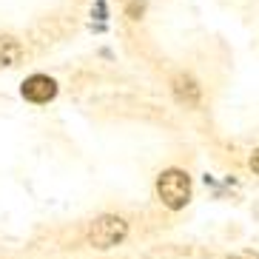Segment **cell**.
I'll list each match as a JSON object with an SVG mask.
<instances>
[{
	"mask_svg": "<svg viewBox=\"0 0 259 259\" xmlns=\"http://www.w3.org/2000/svg\"><path fill=\"white\" fill-rule=\"evenodd\" d=\"M23 57V46L15 37H0V66H17Z\"/></svg>",
	"mask_w": 259,
	"mask_h": 259,
	"instance_id": "5b68a950",
	"label": "cell"
},
{
	"mask_svg": "<svg viewBox=\"0 0 259 259\" xmlns=\"http://www.w3.org/2000/svg\"><path fill=\"white\" fill-rule=\"evenodd\" d=\"M251 168H253V174H259V148L253 151V157H251Z\"/></svg>",
	"mask_w": 259,
	"mask_h": 259,
	"instance_id": "8992f818",
	"label": "cell"
},
{
	"mask_svg": "<svg viewBox=\"0 0 259 259\" xmlns=\"http://www.w3.org/2000/svg\"><path fill=\"white\" fill-rule=\"evenodd\" d=\"M174 94L183 103H188V106H197L199 103V85L191 77H174Z\"/></svg>",
	"mask_w": 259,
	"mask_h": 259,
	"instance_id": "277c9868",
	"label": "cell"
},
{
	"mask_svg": "<svg viewBox=\"0 0 259 259\" xmlns=\"http://www.w3.org/2000/svg\"><path fill=\"white\" fill-rule=\"evenodd\" d=\"M20 92H23V97L29 100V103L43 106V103L54 100V94H57V83H54L52 77H46V74H31V77L23 80Z\"/></svg>",
	"mask_w": 259,
	"mask_h": 259,
	"instance_id": "3957f363",
	"label": "cell"
},
{
	"mask_svg": "<svg viewBox=\"0 0 259 259\" xmlns=\"http://www.w3.org/2000/svg\"><path fill=\"white\" fill-rule=\"evenodd\" d=\"M231 259H259V253H251V251H248V253H236V256H231Z\"/></svg>",
	"mask_w": 259,
	"mask_h": 259,
	"instance_id": "52a82bcc",
	"label": "cell"
},
{
	"mask_svg": "<svg viewBox=\"0 0 259 259\" xmlns=\"http://www.w3.org/2000/svg\"><path fill=\"white\" fill-rule=\"evenodd\" d=\"M157 197L162 199V205L171 208V211H180V208L188 205L191 199V177L180 168H168L157 177Z\"/></svg>",
	"mask_w": 259,
	"mask_h": 259,
	"instance_id": "6da1fadb",
	"label": "cell"
},
{
	"mask_svg": "<svg viewBox=\"0 0 259 259\" xmlns=\"http://www.w3.org/2000/svg\"><path fill=\"white\" fill-rule=\"evenodd\" d=\"M125 234H128V222L117 213H106L94 220V225L89 228V245L97 251H108V248H117L125 239Z\"/></svg>",
	"mask_w": 259,
	"mask_h": 259,
	"instance_id": "7a4b0ae2",
	"label": "cell"
}]
</instances>
